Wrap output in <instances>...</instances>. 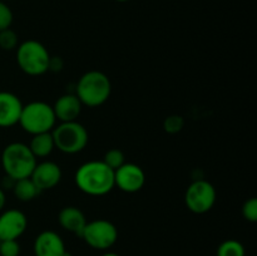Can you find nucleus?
Wrapping results in <instances>:
<instances>
[{"label":"nucleus","instance_id":"obj_7","mask_svg":"<svg viewBox=\"0 0 257 256\" xmlns=\"http://www.w3.org/2000/svg\"><path fill=\"white\" fill-rule=\"evenodd\" d=\"M80 237L92 248L107 251L118 240V230L115 225L104 218L88 221Z\"/></svg>","mask_w":257,"mask_h":256},{"label":"nucleus","instance_id":"obj_17","mask_svg":"<svg viewBox=\"0 0 257 256\" xmlns=\"http://www.w3.org/2000/svg\"><path fill=\"white\" fill-rule=\"evenodd\" d=\"M42 191L37 187L33 180L30 177L22 178V180L15 181L14 186H13V193L15 197L22 202H29L37 197Z\"/></svg>","mask_w":257,"mask_h":256},{"label":"nucleus","instance_id":"obj_14","mask_svg":"<svg viewBox=\"0 0 257 256\" xmlns=\"http://www.w3.org/2000/svg\"><path fill=\"white\" fill-rule=\"evenodd\" d=\"M52 107L57 120H59V122H73L79 117L83 104L79 98L75 95V93H67V94L60 95Z\"/></svg>","mask_w":257,"mask_h":256},{"label":"nucleus","instance_id":"obj_20","mask_svg":"<svg viewBox=\"0 0 257 256\" xmlns=\"http://www.w3.org/2000/svg\"><path fill=\"white\" fill-rule=\"evenodd\" d=\"M19 45V39H18V34L12 29L8 28L0 32V48L3 50H14L17 49Z\"/></svg>","mask_w":257,"mask_h":256},{"label":"nucleus","instance_id":"obj_2","mask_svg":"<svg viewBox=\"0 0 257 256\" xmlns=\"http://www.w3.org/2000/svg\"><path fill=\"white\" fill-rule=\"evenodd\" d=\"M112 93V83L107 74L99 70L84 73L75 85V95L83 105L94 108L104 104Z\"/></svg>","mask_w":257,"mask_h":256},{"label":"nucleus","instance_id":"obj_24","mask_svg":"<svg viewBox=\"0 0 257 256\" xmlns=\"http://www.w3.org/2000/svg\"><path fill=\"white\" fill-rule=\"evenodd\" d=\"M13 12L3 0H0V32L12 27Z\"/></svg>","mask_w":257,"mask_h":256},{"label":"nucleus","instance_id":"obj_15","mask_svg":"<svg viewBox=\"0 0 257 256\" xmlns=\"http://www.w3.org/2000/svg\"><path fill=\"white\" fill-rule=\"evenodd\" d=\"M58 221H59V225L65 231L74 233L79 237L88 222L83 211L80 208L75 207V206H65V207H63L60 210L59 215H58Z\"/></svg>","mask_w":257,"mask_h":256},{"label":"nucleus","instance_id":"obj_8","mask_svg":"<svg viewBox=\"0 0 257 256\" xmlns=\"http://www.w3.org/2000/svg\"><path fill=\"white\" fill-rule=\"evenodd\" d=\"M217 192L215 186L207 180L197 178L187 187L185 193V203L193 213H206L215 206Z\"/></svg>","mask_w":257,"mask_h":256},{"label":"nucleus","instance_id":"obj_21","mask_svg":"<svg viewBox=\"0 0 257 256\" xmlns=\"http://www.w3.org/2000/svg\"><path fill=\"white\" fill-rule=\"evenodd\" d=\"M183 127H185V119H183L182 115H168L163 120V130L167 133H170V135H176V133L181 132Z\"/></svg>","mask_w":257,"mask_h":256},{"label":"nucleus","instance_id":"obj_26","mask_svg":"<svg viewBox=\"0 0 257 256\" xmlns=\"http://www.w3.org/2000/svg\"><path fill=\"white\" fill-rule=\"evenodd\" d=\"M5 203H7V196H5V191L0 187V212L4 210Z\"/></svg>","mask_w":257,"mask_h":256},{"label":"nucleus","instance_id":"obj_9","mask_svg":"<svg viewBox=\"0 0 257 256\" xmlns=\"http://www.w3.org/2000/svg\"><path fill=\"white\" fill-rule=\"evenodd\" d=\"M146 183V173L142 167L136 163L125 162L114 171V187L125 193H136L143 188Z\"/></svg>","mask_w":257,"mask_h":256},{"label":"nucleus","instance_id":"obj_27","mask_svg":"<svg viewBox=\"0 0 257 256\" xmlns=\"http://www.w3.org/2000/svg\"><path fill=\"white\" fill-rule=\"evenodd\" d=\"M100 256H119V255H118V253H115V252H110V251H107V252L102 253Z\"/></svg>","mask_w":257,"mask_h":256},{"label":"nucleus","instance_id":"obj_1","mask_svg":"<svg viewBox=\"0 0 257 256\" xmlns=\"http://www.w3.org/2000/svg\"><path fill=\"white\" fill-rule=\"evenodd\" d=\"M74 181L88 196H104L114 188V171L103 161H88L78 167Z\"/></svg>","mask_w":257,"mask_h":256},{"label":"nucleus","instance_id":"obj_19","mask_svg":"<svg viewBox=\"0 0 257 256\" xmlns=\"http://www.w3.org/2000/svg\"><path fill=\"white\" fill-rule=\"evenodd\" d=\"M102 161L108 166V167L112 168L113 171H115L117 168H119L123 163H125V156L124 153H123V151H120L119 148H112V150L105 152Z\"/></svg>","mask_w":257,"mask_h":256},{"label":"nucleus","instance_id":"obj_16","mask_svg":"<svg viewBox=\"0 0 257 256\" xmlns=\"http://www.w3.org/2000/svg\"><path fill=\"white\" fill-rule=\"evenodd\" d=\"M30 151L37 158H45L54 151V141H53L52 132L39 133L34 135L30 140L29 145Z\"/></svg>","mask_w":257,"mask_h":256},{"label":"nucleus","instance_id":"obj_18","mask_svg":"<svg viewBox=\"0 0 257 256\" xmlns=\"http://www.w3.org/2000/svg\"><path fill=\"white\" fill-rule=\"evenodd\" d=\"M217 256H245V247L242 243L233 238H228L220 243L217 247Z\"/></svg>","mask_w":257,"mask_h":256},{"label":"nucleus","instance_id":"obj_29","mask_svg":"<svg viewBox=\"0 0 257 256\" xmlns=\"http://www.w3.org/2000/svg\"><path fill=\"white\" fill-rule=\"evenodd\" d=\"M117 2H119V3H125V2H128V0H117Z\"/></svg>","mask_w":257,"mask_h":256},{"label":"nucleus","instance_id":"obj_5","mask_svg":"<svg viewBox=\"0 0 257 256\" xmlns=\"http://www.w3.org/2000/svg\"><path fill=\"white\" fill-rule=\"evenodd\" d=\"M50 54L47 48L34 39L25 40L17 48V63L28 75L38 77L48 72Z\"/></svg>","mask_w":257,"mask_h":256},{"label":"nucleus","instance_id":"obj_11","mask_svg":"<svg viewBox=\"0 0 257 256\" xmlns=\"http://www.w3.org/2000/svg\"><path fill=\"white\" fill-rule=\"evenodd\" d=\"M62 176V168L58 163L53 161H43V162L37 163L30 175V178L40 191H45L52 190L55 186L59 185Z\"/></svg>","mask_w":257,"mask_h":256},{"label":"nucleus","instance_id":"obj_30","mask_svg":"<svg viewBox=\"0 0 257 256\" xmlns=\"http://www.w3.org/2000/svg\"><path fill=\"white\" fill-rule=\"evenodd\" d=\"M3 2H4V0H3Z\"/></svg>","mask_w":257,"mask_h":256},{"label":"nucleus","instance_id":"obj_23","mask_svg":"<svg viewBox=\"0 0 257 256\" xmlns=\"http://www.w3.org/2000/svg\"><path fill=\"white\" fill-rule=\"evenodd\" d=\"M242 216L246 221L256 222L257 221V200L255 197L248 198L242 206Z\"/></svg>","mask_w":257,"mask_h":256},{"label":"nucleus","instance_id":"obj_22","mask_svg":"<svg viewBox=\"0 0 257 256\" xmlns=\"http://www.w3.org/2000/svg\"><path fill=\"white\" fill-rule=\"evenodd\" d=\"M20 245L18 240L0 241V256H19Z\"/></svg>","mask_w":257,"mask_h":256},{"label":"nucleus","instance_id":"obj_13","mask_svg":"<svg viewBox=\"0 0 257 256\" xmlns=\"http://www.w3.org/2000/svg\"><path fill=\"white\" fill-rule=\"evenodd\" d=\"M23 103L17 94L12 92H0V127L9 128L19 123Z\"/></svg>","mask_w":257,"mask_h":256},{"label":"nucleus","instance_id":"obj_10","mask_svg":"<svg viewBox=\"0 0 257 256\" xmlns=\"http://www.w3.org/2000/svg\"><path fill=\"white\" fill-rule=\"evenodd\" d=\"M28 217L17 208L3 210L0 213V241L18 240L27 231Z\"/></svg>","mask_w":257,"mask_h":256},{"label":"nucleus","instance_id":"obj_3","mask_svg":"<svg viewBox=\"0 0 257 256\" xmlns=\"http://www.w3.org/2000/svg\"><path fill=\"white\" fill-rule=\"evenodd\" d=\"M37 163V157L25 143H9L2 152L3 170L15 181L30 177Z\"/></svg>","mask_w":257,"mask_h":256},{"label":"nucleus","instance_id":"obj_4","mask_svg":"<svg viewBox=\"0 0 257 256\" xmlns=\"http://www.w3.org/2000/svg\"><path fill=\"white\" fill-rule=\"evenodd\" d=\"M18 124H20L25 132L34 136L52 132L57 125V118L52 105L42 100H34L23 105Z\"/></svg>","mask_w":257,"mask_h":256},{"label":"nucleus","instance_id":"obj_25","mask_svg":"<svg viewBox=\"0 0 257 256\" xmlns=\"http://www.w3.org/2000/svg\"><path fill=\"white\" fill-rule=\"evenodd\" d=\"M63 65H64V62L60 57H52L50 55L49 59V67H48V72H54L58 73L63 69Z\"/></svg>","mask_w":257,"mask_h":256},{"label":"nucleus","instance_id":"obj_28","mask_svg":"<svg viewBox=\"0 0 257 256\" xmlns=\"http://www.w3.org/2000/svg\"><path fill=\"white\" fill-rule=\"evenodd\" d=\"M63 256H73V255H72V253L69 252V251H68V250H65V252L63 253Z\"/></svg>","mask_w":257,"mask_h":256},{"label":"nucleus","instance_id":"obj_12","mask_svg":"<svg viewBox=\"0 0 257 256\" xmlns=\"http://www.w3.org/2000/svg\"><path fill=\"white\" fill-rule=\"evenodd\" d=\"M65 250L62 236L52 230L42 231L33 243L34 256H63Z\"/></svg>","mask_w":257,"mask_h":256},{"label":"nucleus","instance_id":"obj_6","mask_svg":"<svg viewBox=\"0 0 257 256\" xmlns=\"http://www.w3.org/2000/svg\"><path fill=\"white\" fill-rule=\"evenodd\" d=\"M52 136L55 148L67 155L82 152L89 141L87 128L78 120L60 122L53 128Z\"/></svg>","mask_w":257,"mask_h":256}]
</instances>
